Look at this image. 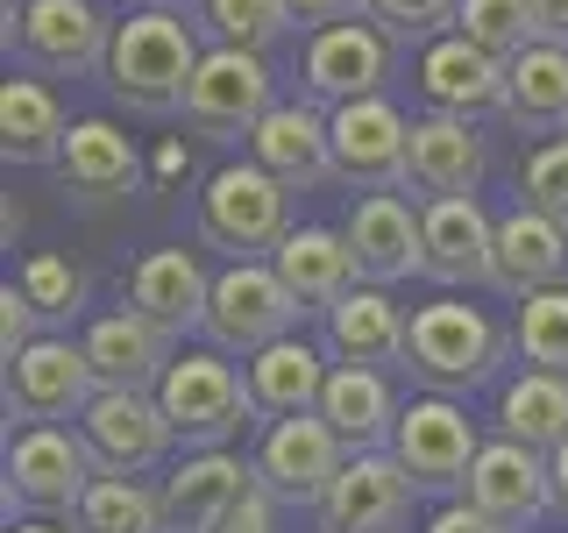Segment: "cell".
I'll list each match as a JSON object with an SVG mask.
<instances>
[{
	"instance_id": "37",
	"label": "cell",
	"mask_w": 568,
	"mask_h": 533,
	"mask_svg": "<svg viewBox=\"0 0 568 533\" xmlns=\"http://www.w3.org/2000/svg\"><path fill=\"white\" fill-rule=\"evenodd\" d=\"M292 22H298L292 0H206L213 43H235V50H271Z\"/></svg>"
},
{
	"instance_id": "2",
	"label": "cell",
	"mask_w": 568,
	"mask_h": 533,
	"mask_svg": "<svg viewBox=\"0 0 568 533\" xmlns=\"http://www.w3.org/2000/svg\"><path fill=\"white\" fill-rule=\"evenodd\" d=\"M497 363H505V328H497L484 306H469V299H434V306L413 313L405 370H413L419 384H434L440 399L490 384Z\"/></svg>"
},
{
	"instance_id": "25",
	"label": "cell",
	"mask_w": 568,
	"mask_h": 533,
	"mask_svg": "<svg viewBox=\"0 0 568 533\" xmlns=\"http://www.w3.org/2000/svg\"><path fill=\"white\" fill-rule=\"evenodd\" d=\"M497 263V221L484 200H434L426 207V278L434 284H490Z\"/></svg>"
},
{
	"instance_id": "30",
	"label": "cell",
	"mask_w": 568,
	"mask_h": 533,
	"mask_svg": "<svg viewBox=\"0 0 568 533\" xmlns=\"http://www.w3.org/2000/svg\"><path fill=\"white\" fill-rule=\"evenodd\" d=\"M511 135H568V50L532 43L505 71V100H497Z\"/></svg>"
},
{
	"instance_id": "26",
	"label": "cell",
	"mask_w": 568,
	"mask_h": 533,
	"mask_svg": "<svg viewBox=\"0 0 568 533\" xmlns=\"http://www.w3.org/2000/svg\"><path fill=\"white\" fill-rule=\"evenodd\" d=\"M405 342H413V313L384 292V284H355L342 306L327 313V349L334 363H363V370H384V363H405Z\"/></svg>"
},
{
	"instance_id": "4",
	"label": "cell",
	"mask_w": 568,
	"mask_h": 533,
	"mask_svg": "<svg viewBox=\"0 0 568 533\" xmlns=\"http://www.w3.org/2000/svg\"><path fill=\"white\" fill-rule=\"evenodd\" d=\"M156 399H164V413H171V426H178L185 449H227V441L248 426V413H256L248 378L227 363L221 349L178 355V363L164 370V384H156Z\"/></svg>"
},
{
	"instance_id": "40",
	"label": "cell",
	"mask_w": 568,
	"mask_h": 533,
	"mask_svg": "<svg viewBox=\"0 0 568 533\" xmlns=\"http://www.w3.org/2000/svg\"><path fill=\"white\" fill-rule=\"evenodd\" d=\"M462 0H369V22H377L390 43H434L440 29H455Z\"/></svg>"
},
{
	"instance_id": "28",
	"label": "cell",
	"mask_w": 568,
	"mask_h": 533,
	"mask_svg": "<svg viewBox=\"0 0 568 533\" xmlns=\"http://www.w3.org/2000/svg\"><path fill=\"white\" fill-rule=\"evenodd\" d=\"M398 391H390L384 370H363V363H334L327 391H320V420L348 441V455H369V449H390L398 434Z\"/></svg>"
},
{
	"instance_id": "9",
	"label": "cell",
	"mask_w": 568,
	"mask_h": 533,
	"mask_svg": "<svg viewBox=\"0 0 568 533\" xmlns=\"http://www.w3.org/2000/svg\"><path fill=\"white\" fill-rule=\"evenodd\" d=\"M390 455L405 462V476H413L419 491H462L476 470V455H484V441H476V420L462 413L455 399H413L398 413V434H390Z\"/></svg>"
},
{
	"instance_id": "14",
	"label": "cell",
	"mask_w": 568,
	"mask_h": 533,
	"mask_svg": "<svg viewBox=\"0 0 568 533\" xmlns=\"http://www.w3.org/2000/svg\"><path fill=\"white\" fill-rule=\"evenodd\" d=\"M334 171L363 192H405V157H413V121L384 93L334 107Z\"/></svg>"
},
{
	"instance_id": "21",
	"label": "cell",
	"mask_w": 568,
	"mask_h": 533,
	"mask_svg": "<svg viewBox=\"0 0 568 533\" xmlns=\"http://www.w3.org/2000/svg\"><path fill=\"white\" fill-rule=\"evenodd\" d=\"M476 185H484V135L469 129V114H426V121H413L405 192H419V207H434V200H469Z\"/></svg>"
},
{
	"instance_id": "39",
	"label": "cell",
	"mask_w": 568,
	"mask_h": 533,
	"mask_svg": "<svg viewBox=\"0 0 568 533\" xmlns=\"http://www.w3.org/2000/svg\"><path fill=\"white\" fill-rule=\"evenodd\" d=\"M519 192H526L532 213H547V221L568 228V135L540 142V150L526 157V164H519Z\"/></svg>"
},
{
	"instance_id": "27",
	"label": "cell",
	"mask_w": 568,
	"mask_h": 533,
	"mask_svg": "<svg viewBox=\"0 0 568 533\" xmlns=\"http://www.w3.org/2000/svg\"><path fill=\"white\" fill-rule=\"evenodd\" d=\"M277 278L292 284V299L306 313H334L342 299L363 284V271H355V249L342 228H292V235L277 242Z\"/></svg>"
},
{
	"instance_id": "46",
	"label": "cell",
	"mask_w": 568,
	"mask_h": 533,
	"mask_svg": "<svg viewBox=\"0 0 568 533\" xmlns=\"http://www.w3.org/2000/svg\"><path fill=\"white\" fill-rule=\"evenodd\" d=\"M547 476H555V512L568 520V441H561L555 455H547Z\"/></svg>"
},
{
	"instance_id": "45",
	"label": "cell",
	"mask_w": 568,
	"mask_h": 533,
	"mask_svg": "<svg viewBox=\"0 0 568 533\" xmlns=\"http://www.w3.org/2000/svg\"><path fill=\"white\" fill-rule=\"evenodd\" d=\"M532 22H540V43L568 50V0H532Z\"/></svg>"
},
{
	"instance_id": "48",
	"label": "cell",
	"mask_w": 568,
	"mask_h": 533,
	"mask_svg": "<svg viewBox=\"0 0 568 533\" xmlns=\"http://www.w3.org/2000/svg\"><path fill=\"white\" fill-rule=\"evenodd\" d=\"M8 533H71V526H43V520H22V526H8Z\"/></svg>"
},
{
	"instance_id": "12",
	"label": "cell",
	"mask_w": 568,
	"mask_h": 533,
	"mask_svg": "<svg viewBox=\"0 0 568 533\" xmlns=\"http://www.w3.org/2000/svg\"><path fill=\"white\" fill-rule=\"evenodd\" d=\"M413 497L419 484L405 476V462L390 449H369V455H348V470L327 484L320 497V533H398L413 520Z\"/></svg>"
},
{
	"instance_id": "31",
	"label": "cell",
	"mask_w": 568,
	"mask_h": 533,
	"mask_svg": "<svg viewBox=\"0 0 568 533\" xmlns=\"http://www.w3.org/2000/svg\"><path fill=\"white\" fill-rule=\"evenodd\" d=\"M71 121L43 79H8L0 86V157L8 164H64Z\"/></svg>"
},
{
	"instance_id": "3",
	"label": "cell",
	"mask_w": 568,
	"mask_h": 533,
	"mask_svg": "<svg viewBox=\"0 0 568 533\" xmlns=\"http://www.w3.org/2000/svg\"><path fill=\"white\" fill-rule=\"evenodd\" d=\"M200 235L213 249H227L235 263L277 257V242L292 235V185L271 178L256 157H248V164L213 171L206 192H200Z\"/></svg>"
},
{
	"instance_id": "10",
	"label": "cell",
	"mask_w": 568,
	"mask_h": 533,
	"mask_svg": "<svg viewBox=\"0 0 568 533\" xmlns=\"http://www.w3.org/2000/svg\"><path fill=\"white\" fill-rule=\"evenodd\" d=\"M342 470H348V441L334 434L320 413H292V420H271V426H263L256 484H271L284 505H320Z\"/></svg>"
},
{
	"instance_id": "42",
	"label": "cell",
	"mask_w": 568,
	"mask_h": 533,
	"mask_svg": "<svg viewBox=\"0 0 568 533\" xmlns=\"http://www.w3.org/2000/svg\"><path fill=\"white\" fill-rule=\"evenodd\" d=\"M221 533H284V497H277L271 484H256V491L235 505V520H227Z\"/></svg>"
},
{
	"instance_id": "16",
	"label": "cell",
	"mask_w": 568,
	"mask_h": 533,
	"mask_svg": "<svg viewBox=\"0 0 568 533\" xmlns=\"http://www.w3.org/2000/svg\"><path fill=\"white\" fill-rule=\"evenodd\" d=\"M22 58L50 79H79V71H106L114 50V22L93 0H22V29H14Z\"/></svg>"
},
{
	"instance_id": "23",
	"label": "cell",
	"mask_w": 568,
	"mask_h": 533,
	"mask_svg": "<svg viewBox=\"0 0 568 533\" xmlns=\"http://www.w3.org/2000/svg\"><path fill=\"white\" fill-rule=\"evenodd\" d=\"M206 299H213V278L192 249H150V257L129 271V306L142 320H156L164 334H192L206 328Z\"/></svg>"
},
{
	"instance_id": "19",
	"label": "cell",
	"mask_w": 568,
	"mask_h": 533,
	"mask_svg": "<svg viewBox=\"0 0 568 533\" xmlns=\"http://www.w3.org/2000/svg\"><path fill=\"white\" fill-rule=\"evenodd\" d=\"M85 363H93L100 391H156L164 370L178 363V334L142 320L135 306H121V313H100L85 328Z\"/></svg>"
},
{
	"instance_id": "34",
	"label": "cell",
	"mask_w": 568,
	"mask_h": 533,
	"mask_svg": "<svg viewBox=\"0 0 568 533\" xmlns=\"http://www.w3.org/2000/svg\"><path fill=\"white\" fill-rule=\"evenodd\" d=\"M71 533H164V497L135 476H93L71 505Z\"/></svg>"
},
{
	"instance_id": "41",
	"label": "cell",
	"mask_w": 568,
	"mask_h": 533,
	"mask_svg": "<svg viewBox=\"0 0 568 533\" xmlns=\"http://www.w3.org/2000/svg\"><path fill=\"white\" fill-rule=\"evenodd\" d=\"M36 334H43V313H36V299L8 278V284H0V355L14 363V355H22Z\"/></svg>"
},
{
	"instance_id": "24",
	"label": "cell",
	"mask_w": 568,
	"mask_h": 533,
	"mask_svg": "<svg viewBox=\"0 0 568 533\" xmlns=\"http://www.w3.org/2000/svg\"><path fill=\"white\" fill-rule=\"evenodd\" d=\"M568 278V228L547 221V213H505L497 221V263H490V284L505 299H532V292H555Z\"/></svg>"
},
{
	"instance_id": "32",
	"label": "cell",
	"mask_w": 568,
	"mask_h": 533,
	"mask_svg": "<svg viewBox=\"0 0 568 533\" xmlns=\"http://www.w3.org/2000/svg\"><path fill=\"white\" fill-rule=\"evenodd\" d=\"M64 185L79 192V200H121V192H135V178H142V157H135V142L114 129V121H71V142H64Z\"/></svg>"
},
{
	"instance_id": "38",
	"label": "cell",
	"mask_w": 568,
	"mask_h": 533,
	"mask_svg": "<svg viewBox=\"0 0 568 533\" xmlns=\"http://www.w3.org/2000/svg\"><path fill=\"white\" fill-rule=\"evenodd\" d=\"M14 284L36 299V313H43V320H64V313L85 306V271H79V263H64V257H50V249H36Z\"/></svg>"
},
{
	"instance_id": "29",
	"label": "cell",
	"mask_w": 568,
	"mask_h": 533,
	"mask_svg": "<svg viewBox=\"0 0 568 533\" xmlns=\"http://www.w3.org/2000/svg\"><path fill=\"white\" fill-rule=\"evenodd\" d=\"M242 378H248V399H256L263 420H292V413H320V391H327L334 370L306 334H284V342L248 355Z\"/></svg>"
},
{
	"instance_id": "13",
	"label": "cell",
	"mask_w": 568,
	"mask_h": 533,
	"mask_svg": "<svg viewBox=\"0 0 568 533\" xmlns=\"http://www.w3.org/2000/svg\"><path fill=\"white\" fill-rule=\"evenodd\" d=\"M342 235L355 249V271L363 284H405L426 278V207H413L405 192H363L355 213L342 221Z\"/></svg>"
},
{
	"instance_id": "49",
	"label": "cell",
	"mask_w": 568,
	"mask_h": 533,
	"mask_svg": "<svg viewBox=\"0 0 568 533\" xmlns=\"http://www.w3.org/2000/svg\"><path fill=\"white\" fill-rule=\"evenodd\" d=\"M150 8H171V0H150Z\"/></svg>"
},
{
	"instance_id": "44",
	"label": "cell",
	"mask_w": 568,
	"mask_h": 533,
	"mask_svg": "<svg viewBox=\"0 0 568 533\" xmlns=\"http://www.w3.org/2000/svg\"><path fill=\"white\" fill-rule=\"evenodd\" d=\"M292 14L313 29H334V22H369V0H292Z\"/></svg>"
},
{
	"instance_id": "7",
	"label": "cell",
	"mask_w": 568,
	"mask_h": 533,
	"mask_svg": "<svg viewBox=\"0 0 568 533\" xmlns=\"http://www.w3.org/2000/svg\"><path fill=\"white\" fill-rule=\"evenodd\" d=\"M93 363H85V342H64V334H36V342L8 363V413L22 426H64L93 405Z\"/></svg>"
},
{
	"instance_id": "47",
	"label": "cell",
	"mask_w": 568,
	"mask_h": 533,
	"mask_svg": "<svg viewBox=\"0 0 568 533\" xmlns=\"http://www.w3.org/2000/svg\"><path fill=\"white\" fill-rule=\"evenodd\" d=\"M156 171L178 178V171H185V150H178V142H164V150H156Z\"/></svg>"
},
{
	"instance_id": "36",
	"label": "cell",
	"mask_w": 568,
	"mask_h": 533,
	"mask_svg": "<svg viewBox=\"0 0 568 533\" xmlns=\"http://www.w3.org/2000/svg\"><path fill=\"white\" fill-rule=\"evenodd\" d=\"M455 29L469 36V43H484L490 58H519V50L540 43V22H532V0H462Z\"/></svg>"
},
{
	"instance_id": "22",
	"label": "cell",
	"mask_w": 568,
	"mask_h": 533,
	"mask_svg": "<svg viewBox=\"0 0 568 533\" xmlns=\"http://www.w3.org/2000/svg\"><path fill=\"white\" fill-rule=\"evenodd\" d=\"M505 71H511L505 58H490L484 43L448 29L419 50V93L434 100V114H484L505 100Z\"/></svg>"
},
{
	"instance_id": "8",
	"label": "cell",
	"mask_w": 568,
	"mask_h": 533,
	"mask_svg": "<svg viewBox=\"0 0 568 533\" xmlns=\"http://www.w3.org/2000/svg\"><path fill=\"white\" fill-rule=\"evenodd\" d=\"M79 434L100 455V476H142L171 455L178 426L156 391H93V405L79 413Z\"/></svg>"
},
{
	"instance_id": "5",
	"label": "cell",
	"mask_w": 568,
	"mask_h": 533,
	"mask_svg": "<svg viewBox=\"0 0 568 533\" xmlns=\"http://www.w3.org/2000/svg\"><path fill=\"white\" fill-rule=\"evenodd\" d=\"M298 299H292V284L277 278V263H227L221 278H213V299H206V342L221 349V355H256V349H271L284 342V334L298 328Z\"/></svg>"
},
{
	"instance_id": "43",
	"label": "cell",
	"mask_w": 568,
	"mask_h": 533,
	"mask_svg": "<svg viewBox=\"0 0 568 533\" xmlns=\"http://www.w3.org/2000/svg\"><path fill=\"white\" fill-rule=\"evenodd\" d=\"M426 533H505V526H497L490 512H476L469 497H448V505H440L434 520H426Z\"/></svg>"
},
{
	"instance_id": "15",
	"label": "cell",
	"mask_w": 568,
	"mask_h": 533,
	"mask_svg": "<svg viewBox=\"0 0 568 533\" xmlns=\"http://www.w3.org/2000/svg\"><path fill=\"white\" fill-rule=\"evenodd\" d=\"M462 497H469L476 512H490L505 533H526V526H540L547 512H555V476H547V455L540 449L497 434V441H484V455H476Z\"/></svg>"
},
{
	"instance_id": "17",
	"label": "cell",
	"mask_w": 568,
	"mask_h": 533,
	"mask_svg": "<svg viewBox=\"0 0 568 533\" xmlns=\"http://www.w3.org/2000/svg\"><path fill=\"white\" fill-rule=\"evenodd\" d=\"M248 491H256V462H242L227 449H192L156 484V497H164V533H221Z\"/></svg>"
},
{
	"instance_id": "18",
	"label": "cell",
	"mask_w": 568,
	"mask_h": 533,
	"mask_svg": "<svg viewBox=\"0 0 568 533\" xmlns=\"http://www.w3.org/2000/svg\"><path fill=\"white\" fill-rule=\"evenodd\" d=\"M390 36L377 22H334V29H313L306 43V86L327 107H348V100H377L384 79H390Z\"/></svg>"
},
{
	"instance_id": "33",
	"label": "cell",
	"mask_w": 568,
	"mask_h": 533,
	"mask_svg": "<svg viewBox=\"0 0 568 533\" xmlns=\"http://www.w3.org/2000/svg\"><path fill=\"white\" fill-rule=\"evenodd\" d=\"M497 426H505L511 441H526V449L555 455L568 441V378H547V370L511 378L505 399H497Z\"/></svg>"
},
{
	"instance_id": "6",
	"label": "cell",
	"mask_w": 568,
	"mask_h": 533,
	"mask_svg": "<svg viewBox=\"0 0 568 533\" xmlns=\"http://www.w3.org/2000/svg\"><path fill=\"white\" fill-rule=\"evenodd\" d=\"M271 64H263V50H235V43H213L200 71H192V93L178 114L192 121L200 135H221V142H242L256 135V121L271 114Z\"/></svg>"
},
{
	"instance_id": "35",
	"label": "cell",
	"mask_w": 568,
	"mask_h": 533,
	"mask_svg": "<svg viewBox=\"0 0 568 533\" xmlns=\"http://www.w3.org/2000/svg\"><path fill=\"white\" fill-rule=\"evenodd\" d=\"M511 349L526 355V370L568 378V284L519 299V320H511Z\"/></svg>"
},
{
	"instance_id": "20",
	"label": "cell",
	"mask_w": 568,
	"mask_h": 533,
	"mask_svg": "<svg viewBox=\"0 0 568 533\" xmlns=\"http://www.w3.org/2000/svg\"><path fill=\"white\" fill-rule=\"evenodd\" d=\"M248 157H256L271 178H284L292 192H320L327 178H342L334 171V121L320 114V107H298V100H284V107H271V114L256 121Z\"/></svg>"
},
{
	"instance_id": "1",
	"label": "cell",
	"mask_w": 568,
	"mask_h": 533,
	"mask_svg": "<svg viewBox=\"0 0 568 533\" xmlns=\"http://www.w3.org/2000/svg\"><path fill=\"white\" fill-rule=\"evenodd\" d=\"M200 36L185 14L171 8H142L129 22H114V50H106V93L129 100L135 114H171L192 93V71H200Z\"/></svg>"
},
{
	"instance_id": "11",
	"label": "cell",
	"mask_w": 568,
	"mask_h": 533,
	"mask_svg": "<svg viewBox=\"0 0 568 533\" xmlns=\"http://www.w3.org/2000/svg\"><path fill=\"white\" fill-rule=\"evenodd\" d=\"M93 476L100 455L71 426H22L8 441V497H22L29 512H71Z\"/></svg>"
}]
</instances>
